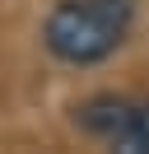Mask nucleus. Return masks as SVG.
<instances>
[{"label":"nucleus","mask_w":149,"mask_h":154,"mask_svg":"<svg viewBox=\"0 0 149 154\" xmlns=\"http://www.w3.org/2000/svg\"><path fill=\"white\" fill-rule=\"evenodd\" d=\"M130 117H135V98H121V94H93L74 107V126L84 135H93V140L112 145V149H121V140L130 131Z\"/></svg>","instance_id":"nucleus-2"},{"label":"nucleus","mask_w":149,"mask_h":154,"mask_svg":"<svg viewBox=\"0 0 149 154\" xmlns=\"http://www.w3.org/2000/svg\"><path fill=\"white\" fill-rule=\"evenodd\" d=\"M135 14L107 0H56L42 23V47L65 66H102L126 42Z\"/></svg>","instance_id":"nucleus-1"},{"label":"nucleus","mask_w":149,"mask_h":154,"mask_svg":"<svg viewBox=\"0 0 149 154\" xmlns=\"http://www.w3.org/2000/svg\"><path fill=\"white\" fill-rule=\"evenodd\" d=\"M126 154H149V103H135V117H130V131L121 140Z\"/></svg>","instance_id":"nucleus-3"}]
</instances>
